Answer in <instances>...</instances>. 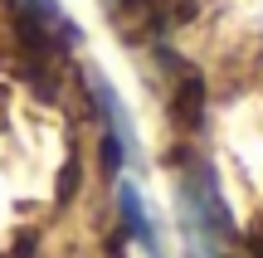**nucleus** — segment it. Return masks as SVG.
Instances as JSON below:
<instances>
[{"label":"nucleus","mask_w":263,"mask_h":258,"mask_svg":"<svg viewBox=\"0 0 263 258\" xmlns=\"http://www.w3.org/2000/svg\"><path fill=\"white\" fill-rule=\"evenodd\" d=\"M15 10H25V15L44 19V25H64V10H59V0H10Z\"/></svg>","instance_id":"nucleus-3"},{"label":"nucleus","mask_w":263,"mask_h":258,"mask_svg":"<svg viewBox=\"0 0 263 258\" xmlns=\"http://www.w3.org/2000/svg\"><path fill=\"white\" fill-rule=\"evenodd\" d=\"M176 214H180V234H185L190 258H244V239L234 229L224 190L200 156H190L176 171Z\"/></svg>","instance_id":"nucleus-1"},{"label":"nucleus","mask_w":263,"mask_h":258,"mask_svg":"<svg viewBox=\"0 0 263 258\" xmlns=\"http://www.w3.org/2000/svg\"><path fill=\"white\" fill-rule=\"evenodd\" d=\"M117 210H122V229H132L151 253L161 258V239H156V224L146 220V205H141L137 185H117Z\"/></svg>","instance_id":"nucleus-2"}]
</instances>
